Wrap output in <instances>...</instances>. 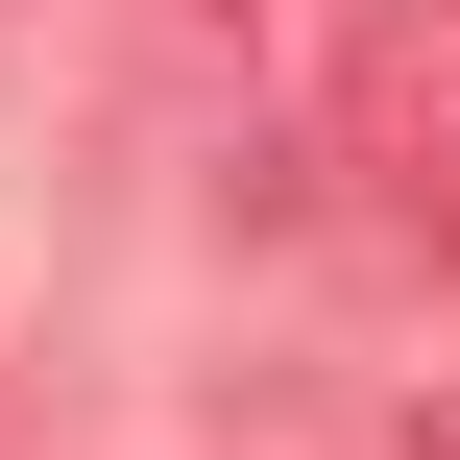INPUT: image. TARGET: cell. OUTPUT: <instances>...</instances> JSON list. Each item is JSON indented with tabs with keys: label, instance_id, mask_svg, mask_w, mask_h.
Listing matches in <instances>:
<instances>
[{
	"label": "cell",
	"instance_id": "1",
	"mask_svg": "<svg viewBox=\"0 0 460 460\" xmlns=\"http://www.w3.org/2000/svg\"><path fill=\"white\" fill-rule=\"evenodd\" d=\"M340 170L388 243H460V0H388L340 49Z\"/></svg>",
	"mask_w": 460,
	"mask_h": 460
},
{
	"label": "cell",
	"instance_id": "2",
	"mask_svg": "<svg viewBox=\"0 0 460 460\" xmlns=\"http://www.w3.org/2000/svg\"><path fill=\"white\" fill-rule=\"evenodd\" d=\"M412 460H460V412H412Z\"/></svg>",
	"mask_w": 460,
	"mask_h": 460
}]
</instances>
